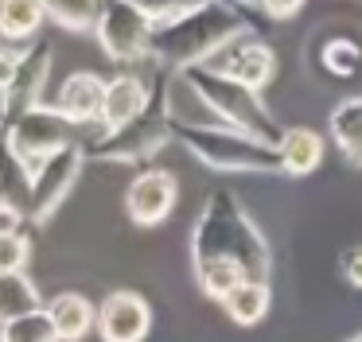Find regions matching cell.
Instances as JSON below:
<instances>
[{
  "label": "cell",
  "instance_id": "cell-1",
  "mask_svg": "<svg viewBox=\"0 0 362 342\" xmlns=\"http://www.w3.org/2000/svg\"><path fill=\"white\" fill-rule=\"evenodd\" d=\"M191 256H195V264L226 261L245 280H265V284L273 272V249L234 191H214L206 199L195 222V237H191Z\"/></svg>",
  "mask_w": 362,
  "mask_h": 342
},
{
  "label": "cell",
  "instance_id": "cell-2",
  "mask_svg": "<svg viewBox=\"0 0 362 342\" xmlns=\"http://www.w3.org/2000/svg\"><path fill=\"white\" fill-rule=\"evenodd\" d=\"M242 31H257V20L250 16L245 4H234V0H203L199 8L175 16V20L156 23L148 54L175 70L203 66L222 43H230Z\"/></svg>",
  "mask_w": 362,
  "mask_h": 342
},
{
  "label": "cell",
  "instance_id": "cell-3",
  "mask_svg": "<svg viewBox=\"0 0 362 342\" xmlns=\"http://www.w3.org/2000/svg\"><path fill=\"white\" fill-rule=\"evenodd\" d=\"M180 78H183V86L203 101V109L218 124L250 132V136L269 140V144L281 140L284 129L276 124V117L269 113V105L261 101L257 90H250V86L234 82V78H226V74H214V70H206V66H187V70H180Z\"/></svg>",
  "mask_w": 362,
  "mask_h": 342
},
{
  "label": "cell",
  "instance_id": "cell-4",
  "mask_svg": "<svg viewBox=\"0 0 362 342\" xmlns=\"http://www.w3.org/2000/svg\"><path fill=\"white\" fill-rule=\"evenodd\" d=\"M172 132L183 140L199 163L214 171H238V175H281L276 144L257 140L250 132L226 129V124H180L172 121Z\"/></svg>",
  "mask_w": 362,
  "mask_h": 342
},
{
  "label": "cell",
  "instance_id": "cell-5",
  "mask_svg": "<svg viewBox=\"0 0 362 342\" xmlns=\"http://www.w3.org/2000/svg\"><path fill=\"white\" fill-rule=\"evenodd\" d=\"M172 136V113H168V86L152 90V101L141 117H133L121 129L102 132V140L94 144V155L113 163H141L148 155H156L164 148V140Z\"/></svg>",
  "mask_w": 362,
  "mask_h": 342
},
{
  "label": "cell",
  "instance_id": "cell-6",
  "mask_svg": "<svg viewBox=\"0 0 362 342\" xmlns=\"http://www.w3.org/2000/svg\"><path fill=\"white\" fill-rule=\"evenodd\" d=\"M71 129L74 124L55 105H32L4 124V144H8L12 160L24 167V175H32L47 155H55L59 148L74 144Z\"/></svg>",
  "mask_w": 362,
  "mask_h": 342
},
{
  "label": "cell",
  "instance_id": "cell-7",
  "mask_svg": "<svg viewBox=\"0 0 362 342\" xmlns=\"http://www.w3.org/2000/svg\"><path fill=\"white\" fill-rule=\"evenodd\" d=\"M152 28H156V23H152L141 8L129 4V0H105L94 35L113 62H141V59H148Z\"/></svg>",
  "mask_w": 362,
  "mask_h": 342
},
{
  "label": "cell",
  "instance_id": "cell-8",
  "mask_svg": "<svg viewBox=\"0 0 362 342\" xmlns=\"http://www.w3.org/2000/svg\"><path fill=\"white\" fill-rule=\"evenodd\" d=\"M203 66L214 70V74L234 78V82H242V86H250V90L261 93L269 82H273V74H276V54H273L269 43H261L257 31H242V35H234L230 43H222Z\"/></svg>",
  "mask_w": 362,
  "mask_h": 342
},
{
  "label": "cell",
  "instance_id": "cell-9",
  "mask_svg": "<svg viewBox=\"0 0 362 342\" xmlns=\"http://www.w3.org/2000/svg\"><path fill=\"white\" fill-rule=\"evenodd\" d=\"M51 70V47L35 43V47H20V62L12 82L0 90V124H8L12 117H20L24 109H32L40 101V90L47 82Z\"/></svg>",
  "mask_w": 362,
  "mask_h": 342
},
{
  "label": "cell",
  "instance_id": "cell-10",
  "mask_svg": "<svg viewBox=\"0 0 362 342\" xmlns=\"http://www.w3.org/2000/svg\"><path fill=\"white\" fill-rule=\"evenodd\" d=\"M175 194H180L175 175H168V171H141L125 191L129 218H133L136 225L164 222V218L172 214V206H175Z\"/></svg>",
  "mask_w": 362,
  "mask_h": 342
},
{
  "label": "cell",
  "instance_id": "cell-11",
  "mask_svg": "<svg viewBox=\"0 0 362 342\" xmlns=\"http://www.w3.org/2000/svg\"><path fill=\"white\" fill-rule=\"evenodd\" d=\"M78 167H82L78 144H66V148H59L55 155H47V160H43L40 167L28 175V183H32V202H35L32 210H35V214H47V210L63 199L66 187H71L74 175H78Z\"/></svg>",
  "mask_w": 362,
  "mask_h": 342
},
{
  "label": "cell",
  "instance_id": "cell-12",
  "mask_svg": "<svg viewBox=\"0 0 362 342\" xmlns=\"http://www.w3.org/2000/svg\"><path fill=\"white\" fill-rule=\"evenodd\" d=\"M105 342H141L152 326V311L136 292H113L98 315Z\"/></svg>",
  "mask_w": 362,
  "mask_h": 342
},
{
  "label": "cell",
  "instance_id": "cell-13",
  "mask_svg": "<svg viewBox=\"0 0 362 342\" xmlns=\"http://www.w3.org/2000/svg\"><path fill=\"white\" fill-rule=\"evenodd\" d=\"M152 101V86L144 82V78L136 74H117L105 82V98H102V129H121V124H129L133 117H141L144 109H148Z\"/></svg>",
  "mask_w": 362,
  "mask_h": 342
},
{
  "label": "cell",
  "instance_id": "cell-14",
  "mask_svg": "<svg viewBox=\"0 0 362 342\" xmlns=\"http://www.w3.org/2000/svg\"><path fill=\"white\" fill-rule=\"evenodd\" d=\"M102 98H105V78L90 74V70H78V74H71L59 86L55 109L71 124H86V121L102 117Z\"/></svg>",
  "mask_w": 362,
  "mask_h": 342
},
{
  "label": "cell",
  "instance_id": "cell-15",
  "mask_svg": "<svg viewBox=\"0 0 362 342\" xmlns=\"http://www.w3.org/2000/svg\"><path fill=\"white\" fill-rule=\"evenodd\" d=\"M323 136L315 129H284L276 140V155H281V175H312L323 163Z\"/></svg>",
  "mask_w": 362,
  "mask_h": 342
},
{
  "label": "cell",
  "instance_id": "cell-16",
  "mask_svg": "<svg viewBox=\"0 0 362 342\" xmlns=\"http://www.w3.org/2000/svg\"><path fill=\"white\" fill-rule=\"evenodd\" d=\"M47 20L43 0H0V39L4 43H24Z\"/></svg>",
  "mask_w": 362,
  "mask_h": 342
},
{
  "label": "cell",
  "instance_id": "cell-17",
  "mask_svg": "<svg viewBox=\"0 0 362 342\" xmlns=\"http://www.w3.org/2000/svg\"><path fill=\"white\" fill-rule=\"evenodd\" d=\"M331 140H335V148L354 167H362V98H346L335 105V113H331Z\"/></svg>",
  "mask_w": 362,
  "mask_h": 342
},
{
  "label": "cell",
  "instance_id": "cell-18",
  "mask_svg": "<svg viewBox=\"0 0 362 342\" xmlns=\"http://www.w3.org/2000/svg\"><path fill=\"white\" fill-rule=\"evenodd\" d=\"M269 303H273V292H269L265 280H242V284L222 300V307H226V315L234 319L238 326H253L269 315Z\"/></svg>",
  "mask_w": 362,
  "mask_h": 342
},
{
  "label": "cell",
  "instance_id": "cell-19",
  "mask_svg": "<svg viewBox=\"0 0 362 342\" xmlns=\"http://www.w3.org/2000/svg\"><path fill=\"white\" fill-rule=\"evenodd\" d=\"M47 319H51V331H55V338L74 342V338H82V334L90 331V323H94V307H90L86 295L66 292V295H59V300L51 303Z\"/></svg>",
  "mask_w": 362,
  "mask_h": 342
},
{
  "label": "cell",
  "instance_id": "cell-20",
  "mask_svg": "<svg viewBox=\"0 0 362 342\" xmlns=\"http://www.w3.org/2000/svg\"><path fill=\"white\" fill-rule=\"evenodd\" d=\"M47 16L66 31H94L102 20L105 0H43Z\"/></svg>",
  "mask_w": 362,
  "mask_h": 342
},
{
  "label": "cell",
  "instance_id": "cell-21",
  "mask_svg": "<svg viewBox=\"0 0 362 342\" xmlns=\"http://www.w3.org/2000/svg\"><path fill=\"white\" fill-rule=\"evenodd\" d=\"M195 276H199V288H203L211 300H226L230 292H234L238 284H242V272L234 269V264H226V261H206V264H195Z\"/></svg>",
  "mask_w": 362,
  "mask_h": 342
},
{
  "label": "cell",
  "instance_id": "cell-22",
  "mask_svg": "<svg viewBox=\"0 0 362 342\" xmlns=\"http://www.w3.org/2000/svg\"><path fill=\"white\" fill-rule=\"evenodd\" d=\"M32 311H35L32 284H24V276H20V272L0 276V315L20 319V315H32Z\"/></svg>",
  "mask_w": 362,
  "mask_h": 342
},
{
  "label": "cell",
  "instance_id": "cell-23",
  "mask_svg": "<svg viewBox=\"0 0 362 342\" xmlns=\"http://www.w3.org/2000/svg\"><path fill=\"white\" fill-rule=\"evenodd\" d=\"M323 66L331 70L335 78H351L354 70L362 66V47L354 43V39H327L323 43Z\"/></svg>",
  "mask_w": 362,
  "mask_h": 342
},
{
  "label": "cell",
  "instance_id": "cell-24",
  "mask_svg": "<svg viewBox=\"0 0 362 342\" xmlns=\"http://www.w3.org/2000/svg\"><path fill=\"white\" fill-rule=\"evenodd\" d=\"M4 342H55V331H51V319L32 311V315H20L8 323L4 331Z\"/></svg>",
  "mask_w": 362,
  "mask_h": 342
},
{
  "label": "cell",
  "instance_id": "cell-25",
  "mask_svg": "<svg viewBox=\"0 0 362 342\" xmlns=\"http://www.w3.org/2000/svg\"><path fill=\"white\" fill-rule=\"evenodd\" d=\"M28 261V241L24 233L16 230H0V276H8V272H20Z\"/></svg>",
  "mask_w": 362,
  "mask_h": 342
},
{
  "label": "cell",
  "instance_id": "cell-26",
  "mask_svg": "<svg viewBox=\"0 0 362 342\" xmlns=\"http://www.w3.org/2000/svg\"><path fill=\"white\" fill-rule=\"evenodd\" d=\"M133 8H141L144 16H148L152 23H168V20H175V16H183V12H191V8H199L203 0H129Z\"/></svg>",
  "mask_w": 362,
  "mask_h": 342
},
{
  "label": "cell",
  "instance_id": "cell-27",
  "mask_svg": "<svg viewBox=\"0 0 362 342\" xmlns=\"http://www.w3.org/2000/svg\"><path fill=\"white\" fill-rule=\"evenodd\" d=\"M339 272L351 288H362V245H346L339 256Z\"/></svg>",
  "mask_w": 362,
  "mask_h": 342
},
{
  "label": "cell",
  "instance_id": "cell-28",
  "mask_svg": "<svg viewBox=\"0 0 362 342\" xmlns=\"http://www.w3.org/2000/svg\"><path fill=\"white\" fill-rule=\"evenodd\" d=\"M253 8L265 12L269 20H288V16H296L304 8V0H253Z\"/></svg>",
  "mask_w": 362,
  "mask_h": 342
},
{
  "label": "cell",
  "instance_id": "cell-29",
  "mask_svg": "<svg viewBox=\"0 0 362 342\" xmlns=\"http://www.w3.org/2000/svg\"><path fill=\"white\" fill-rule=\"evenodd\" d=\"M0 210H12V191H8L4 179H0Z\"/></svg>",
  "mask_w": 362,
  "mask_h": 342
},
{
  "label": "cell",
  "instance_id": "cell-30",
  "mask_svg": "<svg viewBox=\"0 0 362 342\" xmlns=\"http://www.w3.org/2000/svg\"><path fill=\"white\" fill-rule=\"evenodd\" d=\"M346 342H362V331H358V334H354V338H346Z\"/></svg>",
  "mask_w": 362,
  "mask_h": 342
}]
</instances>
